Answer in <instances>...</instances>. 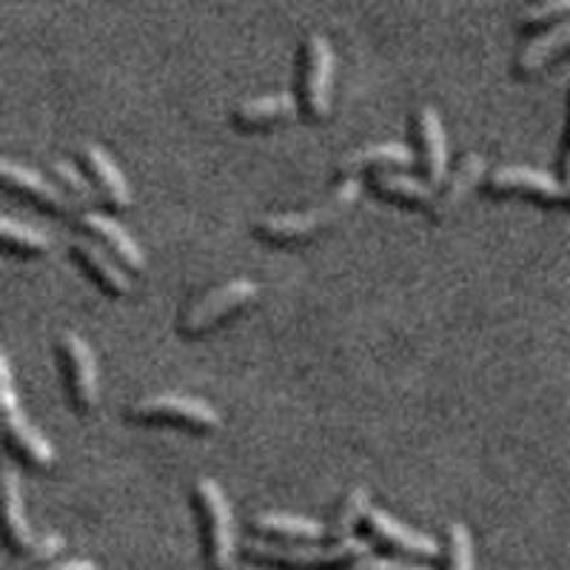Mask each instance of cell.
Segmentation results:
<instances>
[{
  "mask_svg": "<svg viewBox=\"0 0 570 570\" xmlns=\"http://www.w3.org/2000/svg\"><path fill=\"white\" fill-rule=\"evenodd\" d=\"M570 104V95H568ZM562 183L570 195V115H568V135H564V149H562Z\"/></svg>",
  "mask_w": 570,
  "mask_h": 570,
  "instance_id": "4dcf8cb0",
  "label": "cell"
},
{
  "mask_svg": "<svg viewBox=\"0 0 570 570\" xmlns=\"http://www.w3.org/2000/svg\"><path fill=\"white\" fill-rule=\"evenodd\" d=\"M55 345H58L60 368H63L71 405L80 414H86L98 402V360H95V351L89 348V343L75 328H60Z\"/></svg>",
  "mask_w": 570,
  "mask_h": 570,
  "instance_id": "52a82bcc",
  "label": "cell"
},
{
  "mask_svg": "<svg viewBox=\"0 0 570 570\" xmlns=\"http://www.w3.org/2000/svg\"><path fill=\"white\" fill-rule=\"evenodd\" d=\"M331 83H334V52L331 40L312 29L299 43V109L312 120H323L331 106Z\"/></svg>",
  "mask_w": 570,
  "mask_h": 570,
  "instance_id": "5b68a950",
  "label": "cell"
},
{
  "mask_svg": "<svg viewBox=\"0 0 570 570\" xmlns=\"http://www.w3.org/2000/svg\"><path fill=\"white\" fill-rule=\"evenodd\" d=\"M442 570H473V537L465 522H451L445 528Z\"/></svg>",
  "mask_w": 570,
  "mask_h": 570,
  "instance_id": "d4e9b609",
  "label": "cell"
},
{
  "mask_svg": "<svg viewBox=\"0 0 570 570\" xmlns=\"http://www.w3.org/2000/svg\"><path fill=\"white\" fill-rule=\"evenodd\" d=\"M411 129L416 137V160L422 166V177L431 186H436L448 175V140L440 111L431 104H420L411 115Z\"/></svg>",
  "mask_w": 570,
  "mask_h": 570,
  "instance_id": "30bf717a",
  "label": "cell"
},
{
  "mask_svg": "<svg viewBox=\"0 0 570 570\" xmlns=\"http://www.w3.org/2000/svg\"><path fill=\"white\" fill-rule=\"evenodd\" d=\"M243 553L257 562L277 564V568L292 570H320L337 568V564H351L356 559L371 557L368 539L351 537L343 542H279V539L266 537H246L243 539Z\"/></svg>",
  "mask_w": 570,
  "mask_h": 570,
  "instance_id": "6da1fadb",
  "label": "cell"
},
{
  "mask_svg": "<svg viewBox=\"0 0 570 570\" xmlns=\"http://www.w3.org/2000/svg\"><path fill=\"white\" fill-rule=\"evenodd\" d=\"M482 183H485V188L493 191V195L517 191V195H533L539 197V200L570 206V195L568 188H564L562 177L551 175V171L533 169V166H522V163H502V166H493Z\"/></svg>",
  "mask_w": 570,
  "mask_h": 570,
  "instance_id": "9c48e42d",
  "label": "cell"
},
{
  "mask_svg": "<svg viewBox=\"0 0 570 570\" xmlns=\"http://www.w3.org/2000/svg\"><path fill=\"white\" fill-rule=\"evenodd\" d=\"M0 237L3 246L14 254H43L49 248V237L29 223L14 220L12 214L0 217Z\"/></svg>",
  "mask_w": 570,
  "mask_h": 570,
  "instance_id": "cb8c5ba5",
  "label": "cell"
},
{
  "mask_svg": "<svg viewBox=\"0 0 570 570\" xmlns=\"http://www.w3.org/2000/svg\"><path fill=\"white\" fill-rule=\"evenodd\" d=\"M485 157L480 155V151H465V155L460 157V163H456L454 171H448L445 180L436 186V197H434V208H431V217H445V214L454 212L456 206H460L462 200H465V195L471 191L473 186L480 180H485Z\"/></svg>",
  "mask_w": 570,
  "mask_h": 570,
  "instance_id": "9a60e30c",
  "label": "cell"
},
{
  "mask_svg": "<svg viewBox=\"0 0 570 570\" xmlns=\"http://www.w3.org/2000/svg\"><path fill=\"white\" fill-rule=\"evenodd\" d=\"M0 405H3V420H7L9 445H12L29 465L52 468L55 460H58V451H55L52 440H49L38 425H32L29 416L23 414V409H20L9 354H0Z\"/></svg>",
  "mask_w": 570,
  "mask_h": 570,
  "instance_id": "277c9868",
  "label": "cell"
},
{
  "mask_svg": "<svg viewBox=\"0 0 570 570\" xmlns=\"http://www.w3.org/2000/svg\"><path fill=\"white\" fill-rule=\"evenodd\" d=\"M52 175H55V180H58L60 186H63L71 197H75V203H78V206L95 208L100 200H104V197L98 195L95 183H91L86 175H80V171L75 169L69 160H63V157L52 160Z\"/></svg>",
  "mask_w": 570,
  "mask_h": 570,
  "instance_id": "484cf974",
  "label": "cell"
},
{
  "mask_svg": "<svg viewBox=\"0 0 570 570\" xmlns=\"http://www.w3.org/2000/svg\"><path fill=\"white\" fill-rule=\"evenodd\" d=\"M365 528L374 539H380L383 544L394 548L400 553H409V557H420V559H434L436 553H442L440 542L434 537H428V533L416 531V528L405 525L396 517H391L389 511L383 508L371 505L368 513H365Z\"/></svg>",
  "mask_w": 570,
  "mask_h": 570,
  "instance_id": "7c38bea8",
  "label": "cell"
},
{
  "mask_svg": "<svg viewBox=\"0 0 570 570\" xmlns=\"http://www.w3.org/2000/svg\"><path fill=\"white\" fill-rule=\"evenodd\" d=\"M259 294V285L248 277H234L226 283L214 285L206 294L195 299L191 305H186L177 320V328L183 334H200V331L212 328L214 323H220L226 314L237 312L243 305L254 303Z\"/></svg>",
  "mask_w": 570,
  "mask_h": 570,
  "instance_id": "ba28073f",
  "label": "cell"
},
{
  "mask_svg": "<svg viewBox=\"0 0 570 570\" xmlns=\"http://www.w3.org/2000/svg\"><path fill=\"white\" fill-rule=\"evenodd\" d=\"M126 416L140 422H175V425H188L197 428V431H214L223 422L212 402L200 400V396L175 394V391L131 400L126 405Z\"/></svg>",
  "mask_w": 570,
  "mask_h": 570,
  "instance_id": "8992f818",
  "label": "cell"
},
{
  "mask_svg": "<svg viewBox=\"0 0 570 570\" xmlns=\"http://www.w3.org/2000/svg\"><path fill=\"white\" fill-rule=\"evenodd\" d=\"M63 533L58 531H49L43 537L35 539V544L29 551L23 553H14V559L9 562L7 570H40L46 564H52V559L63 551Z\"/></svg>",
  "mask_w": 570,
  "mask_h": 570,
  "instance_id": "4316f807",
  "label": "cell"
},
{
  "mask_svg": "<svg viewBox=\"0 0 570 570\" xmlns=\"http://www.w3.org/2000/svg\"><path fill=\"white\" fill-rule=\"evenodd\" d=\"M568 46H570V18H564V20H557V23H551V27L539 29L533 38H528L525 43L519 46L513 66H517V71L528 75V71L542 69L548 60H553L559 52H564Z\"/></svg>",
  "mask_w": 570,
  "mask_h": 570,
  "instance_id": "d6986e66",
  "label": "cell"
},
{
  "mask_svg": "<svg viewBox=\"0 0 570 570\" xmlns=\"http://www.w3.org/2000/svg\"><path fill=\"white\" fill-rule=\"evenodd\" d=\"M299 100L292 91H268V95H254V98H243L234 106V120L240 126H259L268 120H283L297 111Z\"/></svg>",
  "mask_w": 570,
  "mask_h": 570,
  "instance_id": "44dd1931",
  "label": "cell"
},
{
  "mask_svg": "<svg viewBox=\"0 0 570 570\" xmlns=\"http://www.w3.org/2000/svg\"><path fill=\"white\" fill-rule=\"evenodd\" d=\"M371 186L385 197H396V200L422 206L428 214H431V208H434L436 188L431 186L425 177L409 175V171H400V169H376L371 171Z\"/></svg>",
  "mask_w": 570,
  "mask_h": 570,
  "instance_id": "ffe728a7",
  "label": "cell"
},
{
  "mask_svg": "<svg viewBox=\"0 0 570 570\" xmlns=\"http://www.w3.org/2000/svg\"><path fill=\"white\" fill-rule=\"evenodd\" d=\"M0 175H3V183H7L12 191L29 197V200H35L38 206L52 208V212L58 214H71L78 208L75 197H71L63 186L46 180L40 171L29 169V166L14 160V157H3V163H0Z\"/></svg>",
  "mask_w": 570,
  "mask_h": 570,
  "instance_id": "8fae6325",
  "label": "cell"
},
{
  "mask_svg": "<svg viewBox=\"0 0 570 570\" xmlns=\"http://www.w3.org/2000/svg\"><path fill=\"white\" fill-rule=\"evenodd\" d=\"M78 160L83 163V169L89 171V180L95 183L98 195L104 200L115 203L117 208H126L131 200V188L126 183V175L120 171L115 160H111L109 151L95 140L78 142Z\"/></svg>",
  "mask_w": 570,
  "mask_h": 570,
  "instance_id": "5bb4252c",
  "label": "cell"
},
{
  "mask_svg": "<svg viewBox=\"0 0 570 570\" xmlns=\"http://www.w3.org/2000/svg\"><path fill=\"white\" fill-rule=\"evenodd\" d=\"M414 160V151L405 142L396 140H383V142H368V146H360V149L348 151V155L340 157L337 175L340 177H356L360 171L371 169H394V166H409Z\"/></svg>",
  "mask_w": 570,
  "mask_h": 570,
  "instance_id": "ac0fdd59",
  "label": "cell"
},
{
  "mask_svg": "<svg viewBox=\"0 0 570 570\" xmlns=\"http://www.w3.org/2000/svg\"><path fill=\"white\" fill-rule=\"evenodd\" d=\"M71 252L78 254L80 263H83V266L89 268V272L95 274V277H98L111 294L131 292V279L129 274H126L124 263H120L109 248L100 246L95 237H89V234H75V237H71Z\"/></svg>",
  "mask_w": 570,
  "mask_h": 570,
  "instance_id": "2e32d148",
  "label": "cell"
},
{
  "mask_svg": "<svg viewBox=\"0 0 570 570\" xmlns=\"http://www.w3.org/2000/svg\"><path fill=\"white\" fill-rule=\"evenodd\" d=\"M3 499H7V542L14 553L29 551L35 544L32 528H29V519L23 513V493H20L18 476L12 471H7L3 476Z\"/></svg>",
  "mask_w": 570,
  "mask_h": 570,
  "instance_id": "7402d4cb",
  "label": "cell"
},
{
  "mask_svg": "<svg viewBox=\"0 0 570 570\" xmlns=\"http://www.w3.org/2000/svg\"><path fill=\"white\" fill-rule=\"evenodd\" d=\"M343 570H431L428 564L409 562V559H391V557H363L356 562L345 564Z\"/></svg>",
  "mask_w": 570,
  "mask_h": 570,
  "instance_id": "f1b7e54d",
  "label": "cell"
},
{
  "mask_svg": "<svg viewBox=\"0 0 570 570\" xmlns=\"http://www.w3.org/2000/svg\"><path fill=\"white\" fill-rule=\"evenodd\" d=\"M78 228H83V232L89 234V237H95L104 248L115 252V257L120 259L126 268H131V272H140V268L146 266V254L137 246L135 237H131L115 217H109V214L98 212V208H86V212L78 214Z\"/></svg>",
  "mask_w": 570,
  "mask_h": 570,
  "instance_id": "4fadbf2b",
  "label": "cell"
},
{
  "mask_svg": "<svg viewBox=\"0 0 570 570\" xmlns=\"http://www.w3.org/2000/svg\"><path fill=\"white\" fill-rule=\"evenodd\" d=\"M371 508V497L365 488H351L348 493L340 502L337 513L328 522V542H343V539H351V531L354 525H360Z\"/></svg>",
  "mask_w": 570,
  "mask_h": 570,
  "instance_id": "603a6c76",
  "label": "cell"
},
{
  "mask_svg": "<svg viewBox=\"0 0 570 570\" xmlns=\"http://www.w3.org/2000/svg\"><path fill=\"white\" fill-rule=\"evenodd\" d=\"M248 525L257 537L279 539V542H323L328 537V525H320L308 517H294V513L263 511L248 519Z\"/></svg>",
  "mask_w": 570,
  "mask_h": 570,
  "instance_id": "e0dca14e",
  "label": "cell"
},
{
  "mask_svg": "<svg viewBox=\"0 0 570 570\" xmlns=\"http://www.w3.org/2000/svg\"><path fill=\"white\" fill-rule=\"evenodd\" d=\"M570 18V0H539L517 14L519 27H544Z\"/></svg>",
  "mask_w": 570,
  "mask_h": 570,
  "instance_id": "83f0119b",
  "label": "cell"
},
{
  "mask_svg": "<svg viewBox=\"0 0 570 570\" xmlns=\"http://www.w3.org/2000/svg\"><path fill=\"white\" fill-rule=\"evenodd\" d=\"M191 497L200 513L203 564L206 570H234L237 537H234V513L228 497L212 476H195Z\"/></svg>",
  "mask_w": 570,
  "mask_h": 570,
  "instance_id": "7a4b0ae2",
  "label": "cell"
},
{
  "mask_svg": "<svg viewBox=\"0 0 570 570\" xmlns=\"http://www.w3.org/2000/svg\"><path fill=\"white\" fill-rule=\"evenodd\" d=\"M40 570H98V564L89 559H66V562H52Z\"/></svg>",
  "mask_w": 570,
  "mask_h": 570,
  "instance_id": "f546056e",
  "label": "cell"
},
{
  "mask_svg": "<svg viewBox=\"0 0 570 570\" xmlns=\"http://www.w3.org/2000/svg\"><path fill=\"white\" fill-rule=\"evenodd\" d=\"M360 195V180L356 177H340V183L331 188L328 195L320 203H314L305 212H277V214H263L257 217L254 228L259 237L274 243H288V240H303L312 237L314 232L328 226L331 220H337L340 214L351 206Z\"/></svg>",
  "mask_w": 570,
  "mask_h": 570,
  "instance_id": "3957f363",
  "label": "cell"
}]
</instances>
